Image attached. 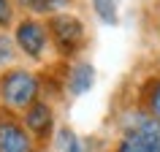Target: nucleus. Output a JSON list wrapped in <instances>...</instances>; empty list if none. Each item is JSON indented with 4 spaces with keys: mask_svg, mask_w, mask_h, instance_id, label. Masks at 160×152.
Masks as SVG:
<instances>
[{
    "mask_svg": "<svg viewBox=\"0 0 160 152\" xmlns=\"http://www.w3.org/2000/svg\"><path fill=\"white\" fill-rule=\"evenodd\" d=\"M0 98L14 109H30L38 98V79L27 71H11L0 79Z\"/></svg>",
    "mask_w": 160,
    "mask_h": 152,
    "instance_id": "f257e3e1",
    "label": "nucleus"
},
{
    "mask_svg": "<svg viewBox=\"0 0 160 152\" xmlns=\"http://www.w3.org/2000/svg\"><path fill=\"white\" fill-rule=\"evenodd\" d=\"M122 130H125V136H133L141 144H147L149 149L160 152V119H155L152 114L138 109L125 111L122 114Z\"/></svg>",
    "mask_w": 160,
    "mask_h": 152,
    "instance_id": "f03ea898",
    "label": "nucleus"
},
{
    "mask_svg": "<svg viewBox=\"0 0 160 152\" xmlns=\"http://www.w3.org/2000/svg\"><path fill=\"white\" fill-rule=\"evenodd\" d=\"M52 38H54V43H57L65 54H71V52L82 43V38H84V27H82L79 19L60 14V17L52 19Z\"/></svg>",
    "mask_w": 160,
    "mask_h": 152,
    "instance_id": "7ed1b4c3",
    "label": "nucleus"
},
{
    "mask_svg": "<svg viewBox=\"0 0 160 152\" xmlns=\"http://www.w3.org/2000/svg\"><path fill=\"white\" fill-rule=\"evenodd\" d=\"M0 152H33V141L25 128L17 125L11 117L0 119Z\"/></svg>",
    "mask_w": 160,
    "mask_h": 152,
    "instance_id": "20e7f679",
    "label": "nucleus"
},
{
    "mask_svg": "<svg viewBox=\"0 0 160 152\" xmlns=\"http://www.w3.org/2000/svg\"><path fill=\"white\" fill-rule=\"evenodd\" d=\"M17 43L22 46L25 54L30 57H41V52L46 49V30L43 25H38L35 19H27L17 27Z\"/></svg>",
    "mask_w": 160,
    "mask_h": 152,
    "instance_id": "39448f33",
    "label": "nucleus"
},
{
    "mask_svg": "<svg viewBox=\"0 0 160 152\" xmlns=\"http://www.w3.org/2000/svg\"><path fill=\"white\" fill-rule=\"evenodd\" d=\"M52 119H54V114H52V109L46 106V103H38L35 101L30 109H27V114H25V125L33 130V133H38V136H46L52 130Z\"/></svg>",
    "mask_w": 160,
    "mask_h": 152,
    "instance_id": "423d86ee",
    "label": "nucleus"
},
{
    "mask_svg": "<svg viewBox=\"0 0 160 152\" xmlns=\"http://www.w3.org/2000/svg\"><path fill=\"white\" fill-rule=\"evenodd\" d=\"M92 84H95V68L90 65V63H79V65H73V71H71V82H68L71 93H73V95H84Z\"/></svg>",
    "mask_w": 160,
    "mask_h": 152,
    "instance_id": "0eeeda50",
    "label": "nucleus"
},
{
    "mask_svg": "<svg viewBox=\"0 0 160 152\" xmlns=\"http://www.w3.org/2000/svg\"><path fill=\"white\" fill-rule=\"evenodd\" d=\"M144 103H147V114H152L155 119H160V79H155V82L147 84Z\"/></svg>",
    "mask_w": 160,
    "mask_h": 152,
    "instance_id": "6e6552de",
    "label": "nucleus"
},
{
    "mask_svg": "<svg viewBox=\"0 0 160 152\" xmlns=\"http://www.w3.org/2000/svg\"><path fill=\"white\" fill-rule=\"evenodd\" d=\"M22 6L38 14H49V11H60L68 6V0H22Z\"/></svg>",
    "mask_w": 160,
    "mask_h": 152,
    "instance_id": "1a4fd4ad",
    "label": "nucleus"
},
{
    "mask_svg": "<svg viewBox=\"0 0 160 152\" xmlns=\"http://www.w3.org/2000/svg\"><path fill=\"white\" fill-rule=\"evenodd\" d=\"M57 147L60 152H84V147H82V141H79V136L71 133L68 128H62L57 133Z\"/></svg>",
    "mask_w": 160,
    "mask_h": 152,
    "instance_id": "9d476101",
    "label": "nucleus"
},
{
    "mask_svg": "<svg viewBox=\"0 0 160 152\" xmlns=\"http://www.w3.org/2000/svg\"><path fill=\"white\" fill-rule=\"evenodd\" d=\"M92 6L106 25H117V0H92Z\"/></svg>",
    "mask_w": 160,
    "mask_h": 152,
    "instance_id": "9b49d317",
    "label": "nucleus"
},
{
    "mask_svg": "<svg viewBox=\"0 0 160 152\" xmlns=\"http://www.w3.org/2000/svg\"><path fill=\"white\" fill-rule=\"evenodd\" d=\"M114 152H155V149H149L147 144H141L138 139H133V136H122V141L117 144Z\"/></svg>",
    "mask_w": 160,
    "mask_h": 152,
    "instance_id": "f8f14e48",
    "label": "nucleus"
},
{
    "mask_svg": "<svg viewBox=\"0 0 160 152\" xmlns=\"http://www.w3.org/2000/svg\"><path fill=\"white\" fill-rule=\"evenodd\" d=\"M11 57H14V46H11L8 35L0 33V63H3V60H11Z\"/></svg>",
    "mask_w": 160,
    "mask_h": 152,
    "instance_id": "ddd939ff",
    "label": "nucleus"
},
{
    "mask_svg": "<svg viewBox=\"0 0 160 152\" xmlns=\"http://www.w3.org/2000/svg\"><path fill=\"white\" fill-rule=\"evenodd\" d=\"M8 22H11V3L0 0V25H8Z\"/></svg>",
    "mask_w": 160,
    "mask_h": 152,
    "instance_id": "4468645a",
    "label": "nucleus"
}]
</instances>
